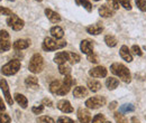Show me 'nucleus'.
Listing matches in <instances>:
<instances>
[{"label": "nucleus", "instance_id": "1", "mask_svg": "<svg viewBox=\"0 0 146 123\" xmlns=\"http://www.w3.org/2000/svg\"><path fill=\"white\" fill-rule=\"evenodd\" d=\"M110 70L112 74H115L116 76H118L119 78H121V81H124L125 83H129L130 82V72L127 67L123 64L119 63H113L110 66Z\"/></svg>", "mask_w": 146, "mask_h": 123}, {"label": "nucleus", "instance_id": "2", "mask_svg": "<svg viewBox=\"0 0 146 123\" xmlns=\"http://www.w3.org/2000/svg\"><path fill=\"white\" fill-rule=\"evenodd\" d=\"M44 67V59L42 57V55L35 54L33 55V57L29 61V65H28V70L32 72L33 74H38L40 73Z\"/></svg>", "mask_w": 146, "mask_h": 123}, {"label": "nucleus", "instance_id": "3", "mask_svg": "<svg viewBox=\"0 0 146 123\" xmlns=\"http://www.w3.org/2000/svg\"><path fill=\"white\" fill-rule=\"evenodd\" d=\"M20 61L18 59H11L10 62H8L7 64H5L1 67V74L6 75V76H11L15 75L19 70H20Z\"/></svg>", "mask_w": 146, "mask_h": 123}, {"label": "nucleus", "instance_id": "4", "mask_svg": "<svg viewBox=\"0 0 146 123\" xmlns=\"http://www.w3.org/2000/svg\"><path fill=\"white\" fill-rule=\"evenodd\" d=\"M65 46H66V41H56L51 37H46L42 45L43 49L46 52H53L56 49H61Z\"/></svg>", "mask_w": 146, "mask_h": 123}, {"label": "nucleus", "instance_id": "5", "mask_svg": "<svg viewBox=\"0 0 146 123\" xmlns=\"http://www.w3.org/2000/svg\"><path fill=\"white\" fill-rule=\"evenodd\" d=\"M7 25H8L9 27H11L14 30L18 32V30L24 28L25 22H24V20L20 19L17 15H14V14H13L11 16H9V18L7 19Z\"/></svg>", "mask_w": 146, "mask_h": 123}, {"label": "nucleus", "instance_id": "6", "mask_svg": "<svg viewBox=\"0 0 146 123\" xmlns=\"http://www.w3.org/2000/svg\"><path fill=\"white\" fill-rule=\"evenodd\" d=\"M106 103V100L105 97L102 96H93V97H90L86 101V106L88 109H92V110H96V109H99L102 105H105Z\"/></svg>", "mask_w": 146, "mask_h": 123}, {"label": "nucleus", "instance_id": "7", "mask_svg": "<svg viewBox=\"0 0 146 123\" xmlns=\"http://www.w3.org/2000/svg\"><path fill=\"white\" fill-rule=\"evenodd\" d=\"M11 47L9 34L7 30H0V52H7Z\"/></svg>", "mask_w": 146, "mask_h": 123}, {"label": "nucleus", "instance_id": "8", "mask_svg": "<svg viewBox=\"0 0 146 123\" xmlns=\"http://www.w3.org/2000/svg\"><path fill=\"white\" fill-rule=\"evenodd\" d=\"M0 88H1V91L3 92V95H5V97H6L7 103H8L9 105H13V104H14V100H13V97H11V95H10L8 83H7V81H6L5 78H0Z\"/></svg>", "mask_w": 146, "mask_h": 123}, {"label": "nucleus", "instance_id": "9", "mask_svg": "<svg viewBox=\"0 0 146 123\" xmlns=\"http://www.w3.org/2000/svg\"><path fill=\"white\" fill-rule=\"evenodd\" d=\"M89 75L94 78H101L107 76V70L105 66H97L94 68H91L89 70Z\"/></svg>", "mask_w": 146, "mask_h": 123}, {"label": "nucleus", "instance_id": "10", "mask_svg": "<svg viewBox=\"0 0 146 123\" xmlns=\"http://www.w3.org/2000/svg\"><path fill=\"white\" fill-rule=\"evenodd\" d=\"M78 119L81 123H90L91 121V114L86 109H79L78 110Z\"/></svg>", "mask_w": 146, "mask_h": 123}, {"label": "nucleus", "instance_id": "11", "mask_svg": "<svg viewBox=\"0 0 146 123\" xmlns=\"http://www.w3.org/2000/svg\"><path fill=\"white\" fill-rule=\"evenodd\" d=\"M80 49H81L82 53L87 54V55H90V54L93 53V45H92V43L90 40L84 39L80 44Z\"/></svg>", "mask_w": 146, "mask_h": 123}, {"label": "nucleus", "instance_id": "12", "mask_svg": "<svg viewBox=\"0 0 146 123\" xmlns=\"http://www.w3.org/2000/svg\"><path fill=\"white\" fill-rule=\"evenodd\" d=\"M113 14H115V10H113L111 7L107 6V5H101V6L99 7V15H100L101 17H104V18L111 17V16H113Z\"/></svg>", "mask_w": 146, "mask_h": 123}, {"label": "nucleus", "instance_id": "13", "mask_svg": "<svg viewBox=\"0 0 146 123\" xmlns=\"http://www.w3.org/2000/svg\"><path fill=\"white\" fill-rule=\"evenodd\" d=\"M57 109L61 110V111L64 112V113H71V112H73L72 105H71V103H70L68 100H61V101H58V103H57Z\"/></svg>", "mask_w": 146, "mask_h": 123}, {"label": "nucleus", "instance_id": "14", "mask_svg": "<svg viewBox=\"0 0 146 123\" xmlns=\"http://www.w3.org/2000/svg\"><path fill=\"white\" fill-rule=\"evenodd\" d=\"M31 45V40L28 39H18L14 43V48L16 51H21V49H26L28 48Z\"/></svg>", "mask_w": 146, "mask_h": 123}, {"label": "nucleus", "instance_id": "15", "mask_svg": "<svg viewBox=\"0 0 146 123\" xmlns=\"http://www.w3.org/2000/svg\"><path fill=\"white\" fill-rule=\"evenodd\" d=\"M69 61V52H60L55 55L54 62L58 65L65 64V62Z\"/></svg>", "mask_w": 146, "mask_h": 123}, {"label": "nucleus", "instance_id": "16", "mask_svg": "<svg viewBox=\"0 0 146 123\" xmlns=\"http://www.w3.org/2000/svg\"><path fill=\"white\" fill-rule=\"evenodd\" d=\"M45 15L47 16V18L50 19V21L51 22H53V24H56V22H60L61 21V17H60V15L57 14V12H55L53 11L52 9H45Z\"/></svg>", "mask_w": 146, "mask_h": 123}, {"label": "nucleus", "instance_id": "17", "mask_svg": "<svg viewBox=\"0 0 146 123\" xmlns=\"http://www.w3.org/2000/svg\"><path fill=\"white\" fill-rule=\"evenodd\" d=\"M120 57L125 61V62H128V63H130V62H133V56H131V54L129 52V49H128L127 46H121V48H120Z\"/></svg>", "mask_w": 146, "mask_h": 123}, {"label": "nucleus", "instance_id": "18", "mask_svg": "<svg viewBox=\"0 0 146 123\" xmlns=\"http://www.w3.org/2000/svg\"><path fill=\"white\" fill-rule=\"evenodd\" d=\"M87 94H88V91H87V88L83 87V86H76L73 89V96H75L78 99L84 97V96H87Z\"/></svg>", "mask_w": 146, "mask_h": 123}, {"label": "nucleus", "instance_id": "19", "mask_svg": "<svg viewBox=\"0 0 146 123\" xmlns=\"http://www.w3.org/2000/svg\"><path fill=\"white\" fill-rule=\"evenodd\" d=\"M51 35L56 39H62L64 36V32L60 26H54L51 28Z\"/></svg>", "mask_w": 146, "mask_h": 123}, {"label": "nucleus", "instance_id": "20", "mask_svg": "<svg viewBox=\"0 0 146 123\" xmlns=\"http://www.w3.org/2000/svg\"><path fill=\"white\" fill-rule=\"evenodd\" d=\"M15 101L18 103L19 105L21 106L23 109H26L27 107V104H28V101L26 99V96H24L23 94H19V93H16L15 95Z\"/></svg>", "mask_w": 146, "mask_h": 123}, {"label": "nucleus", "instance_id": "21", "mask_svg": "<svg viewBox=\"0 0 146 123\" xmlns=\"http://www.w3.org/2000/svg\"><path fill=\"white\" fill-rule=\"evenodd\" d=\"M102 30H104L102 26H100L98 24L97 25H91V26L87 27V32L89 34H91V35H99V34L102 33Z\"/></svg>", "mask_w": 146, "mask_h": 123}, {"label": "nucleus", "instance_id": "22", "mask_svg": "<svg viewBox=\"0 0 146 123\" xmlns=\"http://www.w3.org/2000/svg\"><path fill=\"white\" fill-rule=\"evenodd\" d=\"M88 87L90 88L91 92H98L101 88V83L97 80H89L88 81Z\"/></svg>", "mask_w": 146, "mask_h": 123}, {"label": "nucleus", "instance_id": "23", "mask_svg": "<svg viewBox=\"0 0 146 123\" xmlns=\"http://www.w3.org/2000/svg\"><path fill=\"white\" fill-rule=\"evenodd\" d=\"M118 84H119V81L115 77H109V78L106 80V85L109 89H115L118 86Z\"/></svg>", "mask_w": 146, "mask_h": 123}, {"label": "nucleus", "instance_id": "24", "mask_svg": "<svg viewBox=\"0 0 146 123\" xmlns=\"http://www.w3.org/2000/svg\"><path fill=\"white\" fill-rule=\"evenodd\" d=\"M105 43L108 47H115L117 45V39L116 37L112 35H107L105 37Z\"/></svg>", "mask_w": 146, "mask_h": 123}, {"label": "nucleus", "instance_id": "25", "mask_svg": "<svg viewBox=\"0 0 146 123\" xmlns=\"http://www.w3.org/2000/svg\"><path fill=\"white\" fill-rule=\"evenodd\" d=\"M25 84L27 86H31V87H35L38 85V80H37L35 76H28L26 80H25Z\"/></svg>", "mask_w": 146, "mask_h": 123}, {"label": "nucleus", "instance_id": "26", "mask_svg": "<svg viewBox=\"0 0 146 123\" xmlns=\"http://www.w3.org/2000/svg\"><path fill=\"white\" fill-rule=\"evenodd\" d=\"M75 2H76V5H80V6L84 7L89 12L92 11V5L89 0H75Z\"/></svg>", "mask_w": 146, "mask_h": 123}, {"label": "nucleus", "instance_id": "27", "mask_svg": "<svg viewBox=\"0 0 146 123\" xmlns=\"http://www.w3.org/2000/svg\"><path fill=\"white\" fill-rule=\"evenodd\" d=\"M61 86H62V83L60 82V81H53L51 84H50V91L52 92V93H57L58 92V89L61 88Z\"/></svg>", "mask_w": 146, "mask_h": 123}, {"label": "nucleus", "instance_id": "28", "mask_svg": "<svg viewBox=\"0 0 146 123\" xmlns=\"http://www.w3.org/2000/svg\"><path fill=\"white\" fill-rule=\"evenodd\" d=\"M80 61H81L80 55H78V54H75V53H70V52H69V62H70L71 64H78Z\"/></svg>", "mask_w": 146, "mask_h": 123}, {"label": "nucleus", "instance_id": "29", "mask_svg": "<svg viewBox=\"0 0 146 123\" xmlns=\"http://www.w3.org/2000/svg\"><path fill=\"white\" fill-rule=\"evenodd\" d=\"M135 110V107L133 104H124L119 107V112L120 113H128V112H133Z\"/></svg>", "mask_w": 146, "mask_h": 123}, {"label": "nucleus", "instance_id": "30", "mask_svg": "<svg viewBox=\"0 0 146 123\" xmlns=\"http://www.w3.org/2000/svg\"><path fill=\"white\" fill-rule=\"evenodd\" d=\"M58 72H60V74L65 76V75H70L71 68L69 66H66L65 64H62V65H58Z\"/></svg>", "mask_w": 146, "mask_h": 123}, {"label": "nucleus", "instance_id": "31", "mask_svg": "<svg viewBox=\"0 0 146 123\" xmlns=\"http://www.w3.org/2000/svg\"><path fill=\"white\" fill-rule=\"evenodd\" d=\"M37 123H55V121L51 118V116L43 115V116L37 118Z\"/></svg>", "mask_w": 146, "mask_h": 123}, {"label": "nucleus", "instance_id": "32", "mask_svg": "<svg viewBox=\"0 0 146 123\" xmlns=\"http://www.w3.org/2000/svg\"><path fill=\"white\" fill-rule=\"evenodd\" d=\"M70 88H71V86H69V85H66V84L63 83L61 88L58 89V92L56 94H58V95H65V94H68L70 92Z\"/></svg>", "mask_w": 146, "mask_h": 123}, {"label": "nucleus", "instance_id": "33", "mask_svg": "<svg viewBox=\"0 0 146 123\" xmlns=\"http://www.w3.org/2000/svg\"><path fill=\"white\" fill-rule=\"evenodd\" d=\"M63 83L66 84V85H69V86H72V85L75 84V80L72 78V76H70V75H65V77L63 80Z\"/></svg>", "mask_w": 146, "mask_h": 123}, {"label": "nucleus", "instance_id": "34", "mask_svg": "<svg viewBox=\"0 0 146 123\" xmlns=\"http://www.w3.org/2000/svg\"><path fill=\"white\" fill-rule=\"evenodd\" d=\"M115 120L117 123H127V119L120 113H115Z\"/></svg>", "mask_w": 146, "mask_h": 123}, {"label": "nucleus", "instance_id": "35", "mask_svg": "<svg viewBox=\"0 0 146 123\" xmlns=\"http://www.w3.org/2000/svg\"><path fill=\"white\" fill-rule=\"evenodd\" d=\"M105 122H106V120H105V116L102 114H97L92 119V123H105Z\"/></svg>", "mask_w": 146, "mask_h": 123}, {"label": "nucleus", "instance_id": "36", "mask_svg": "<svg viewBox=\"0 0 146 123\" xmlns=\"http://www.w3.org/2000/svg\"><path fill=\"white\" fill-rule=\"evenodd\" d=\"M136 5L141 11H146V0H136Z\"/></svg>", "mask_w": 146, "mask_h": 123}, {"label": "nucleus", "instance_id": "37", "mask_svg": "<svg viewBox=\"0 0 146 123\" xmlns=\"http://www.w3.org/2000/svg\"><path fill=\"white\" fill-rule=\"evenodd\" d=\"M117 1H118V3H120L121 7H124L125 9H127V10H130V9H131V5H130V1H129V0H117Z\"/></svg>", "mask_w": 146, "mask_h": 123}, {"label": "nucleus", "instance_id": "38", "mask_svg": "<svg viewBox=\"0 0 146 123\" xmlns=\"http://www.w3.org/2000/svg\"><path fill=\"white\" fill-rule=\"evenodd\" d=\"M11 119L6 113H0V123H10Z\"/></svg>", "mask_w": 146, "mask_h": 123}, {"label": "nucleus", "instance_id": "39", "mask_svg": "<svg viewBox=\"0 0 146 123\" xmlns=\"http://www.w3.org/2000/svg\"><path fill=\"white\" fill-rule=\"evenodd\" d=\"M13 12L10 9L6 8V7H0V16H11Z\"/></svg>", "mask_w": 146, "mask_h": 123}, {"label": "nucleus", "instance_id": "40", "mask_svg": "<svg viewBox=\"0 0 146 123\" xmlns=\"http://www.w3.org/2000/svg\"><path fill=\"white\" fill-rule=\"evenodd\" d=\"M131 52H133V54L138 55V56H142V55H143V52H142L141 47H139V46H137V45H134V46L131 47Z\"/></svg>", "mask_w": 146, "mask_h": 123}, {"label": "nucleus", "instance_id": "41", "mask_svg": "<svg viewBox=\"0 0 146 123\" xmlns=\"http://www.w3.org/2000/svg\"><path fill=\"white\" fill-rule=\"evenodd\" d=\"M57 123H74V121L68 116H60L57 120Z\"/></svg>", "mask_w": 146, "mask_h": 123}, {"label": "nucleus", "instance_id": "42", "mask_svg": "<svg viewBox=\"0 0 146 123\" xmlns=\"http://www.w3.org/2000/svg\"><path fill=\"white\" fill-rule=\"evenodd\" d=\"M43 110H44V106L43 105L34 106V107L32 109V112H33L34 114H40V113L43 112Z\"/></svg>", "mask_w": 146, "mask_h": 123}, {"label": "nucleus", "instance_id": "43", "mask_svg": "<svg viewBox=\"0 0 146 123\" xmlns=\"http://www.w3.org/2000/svg\"><path fill=\"white\" fill-rule=\"evenodd\" d=\"M107 1L110 3V7H112V9H113V10H116V9H118V8H119V3H118V1H117V0H107Z\"/></svg>", "mask_w": 146, "mask_h": 123}, {"label": "nucleus", "instance_id": "44", "mask_svg": "<svg viewBox=\"0 0 146 123\" xmlns=\"http://www.w3.org/2000/svg\"><path fill=\"white\" fill-rule=\"evenodd\" d=\"M88 59H89V62H91V63H97V62H98V57L93 53L90 54V55H88Z\"/></svg>", "mask_w": 146, "mask_h": 123}, {"label": "nucleus", "instance_id": "45", "mask_svg": "<svg viewBox=\"0 0 146 123\" xmlns=\"http://www.w3.org/2000/svg\"><path fill=\"white\" fill-rule=\"evenodd\" d=\"M42 105L52 106L53 105V103H52V101H51L50 99H43V101H42Z\"/></svg>", "mask_w": 146, "mask_h": 123}, {"label": "nucleus", "instance_id": "46", "mask_svg": "<svg viewBox=\"0 0 146 123\" xmlns=\"http://www.w3.org/2000/svg\"><path fill=\"white\" fill-rule=\"evenodd\" d=\"M6 110V105H5V102L2 101V99L0 97V112H2V111H5Z\"/></svg>", "mask_w": 146, "mask_h": 123}, {"label": "nucleus", "instance_id": "47", "mask_svg": "<svg viewBox=\"0 0 146 123\" xmlns=\"http://www.w3.org/2000/svg\"><path fill=\"white\" fill-rule=\"evenodd\" d=\"M116 106H117V102H115V101H113V102H111V103H110V105H109V110H113Z\"/></svg>", "mask_w": 146, "mask_h": 123}, {"label": "nucleus", "instance_id": "48", "mask_svg": "<svg viewBox=\"0 0 146 123\" xmlns=\"http://www.w3.org/2000/svg\"><path fill=\"white\" fill-rule=\"evenodd\" d=\"M105 123H111V122H110V121H106Z\"/></svg>", "mask_w": 146, "mask_h": 123}, {"label": "nucleus", "instance_id": "49", "mask_svg": "<svg viewBox=\"0 0 146 123\" xmlns=\"http://www.w3.org/2000/svg\"><path fill=\"white\" fill-rule=\"evenodd\" d=\"M93 1H99V0H93Z\"/></svg>", "mask_w": 146, "mask_h": 123}, {"label": "nucleus", "instance_id": "50", "mask_svg": "<svg viewBox=\"0 0 146 123\" xmlns=\"http://www.w3.org/2000/svg\"><path fill=\"white\" fill-rule=\"evenodd\" d=\"M36 1H42V0H36Z\"/></svg>", "mask_w": 146, "mask_h": 123}, {"label": "nucleus", "instance_id": "51", "mask_svg": "<svg viewBox=\"0 0 146 123\" xmlns=\"http://www.w3.org/2000/svg\"><path fill=\"white\" fill-rule=\"evenodd\" d=\"M9 1H14V0H9Z\"/></svg>", "mask_w": 146, "mask_h": 123}, {"label": "nucleus", "instance_id": "52", "mask_svg": "<svg viewBox=\"0 0 146 123\" xmlns=\"http://www.w3.org/2000/svg\"><path fill=\"white\" fill-rule=\"evenodd\" d=\"M145 119H146V116H145Z\"/></svg>", "mask_w": 146, "mask_h": 123}]
</instances>
